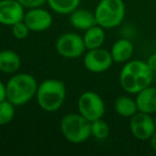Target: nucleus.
Instances as JSON below:
<instances>
[{
  "mask_svg": "<svg viewBox=\"0 0 156 156\" xmlns=\"http://www.w3.org/2000/svg\"><path fill=\"white\" fill-rule=\"evenodd\" d=\"M154 81V72L147 61L132 60L125 62L119 75L121 88L129 94H137Z\"/></svg>",
  "mask_w": 156,
  "mask_h": 156,
  "instance_id": "f257e3e1",
  "label": "nucleus"
},
{
  "mask_svg": "<svg viewBox=\"0 0 156 156\" xmlns=\"http://www.w3.org/2000/svg\"><path fill=\"white\" fill-rule=\"evenodd\" d=\"M36 79L30 74H17L6 83V100L15 106L25 105L37 92Z\"/></svg>",
  "mask_w": 156,
  "mask_h": 156,
  "instance_id": "f03ea898",
  "label": "nucleus"
},
{
  "mask_svg": "<svg viewBox=\"0 0 156 156\" xmlns=\"http://www.w3.org/2000/svg\"><path fill=\"white\" fill-rule=\"evenodd\" d=\"M66 98V87L58 79H47L37 88L36 100L45 111H55L62 107Z\"/></svg>",
  "mask_w": 156,
  "mask_h": 156,
  "instance_id": "7ed1b4c3",
  "label": "nucleus"
},
{
  "mask_svg": "<svg viewBox=\"0 0 156 156\" xmlns=\"http://www.w3.org/2000/svg\"><path fill=\"white\" fill-rule=\"evenodd\" d=\"M63 136L71 143H82L91 136V122L79 113H68L61 120Z\"/></svg>",
  "mask_w": 156,
  "mask_h": 156,
  "instance_id": "20e7f679",
  "label": "nucleus"
},
{
  "mask_svg": "<svg viewBox=\"0 0 156 156\" xmlns=\"http://www.w3.org/2000/svg\"><path fill=\"white\" fill-rule=\"evenodd\" d=\"M97 24L104 29L119 26L125 16L123 0H100L94 10Z\"/></svg>",
  "mask_w": 156,
  "mask_h": 156,
  "instance_id": "39448f33",
  "label": "nucleus"
},
{
  "mask_svg": "<svg viewBox=\"0 0 156 156\" xmlns=\"http://www.w3.org/2000/svg\"><path fill=\"white\" fill-rule=\"evenodd\" d=\"M78 109L83 117L91 122L104 116L105 104L98 93L94 91H86L79 97Z\"/></svg>",
  "mask_w": 156,
  "mask_h": 156,
  "instance_id": "423d86ee",
  "label": "nucleus"
},
{
  "mask_svg": "<svg viewBox=\"0 0 156 156\" xmlns=\"http://www.w3.org/2000/svg\"><path fill=\"white\" fill-rule=\"evenodd\" d=\"M55 47L58 55L67 59L79 58L86 50L84 40L74 32H67L62 34L56 41Z\"/></svg>",
  "mask_w": 156,
  "mask_h": 156,
  "instance_id": "0eeeda50",
  "label": "nucleus"
},
{
  "mask_svg": "<svg viewBox=\"0 0 156 156\" xmlns=\"http://www.w3.org/2000/svg\"><path fill=\"white\" fill-rule=\"evenodd\" d=\"M129 131L140 141L149 140L156 131L155 120L149 113L138 111L129 120Z\"/></svg>",
  "mask_w": 156,
  "mask_h": 156,
  "instance_id": "6e6552de",
  "label": "nucleus"
},
{
  "mask_svg": "<svg viewBox=\"0 0 156 156\" xmlns=\"http://www.w3.org/2000/svg\"><path fill=\"white\" fill-rule=\"evenodd\" d=\"M84 67L91 73H103L112 67L114 60L111 51L102 47L89 49L84 56Z\"/></svg>",
  "mask_w": 156,
  "mask_h": 156,
  "instance_id": "1a4fd4ad",
  "label": "nucleus"
},
{
  "mask_svg": "<svg viewBox=\"0 0 156 156\" xmlns=\"http://www.w3.org/2000/svg\"><path fill=\"white\" fill-rule=\"evenodd\" d=\"M25 6L18 0H1L0 1V24L13 26L25 18Z\"/></svg>",
  "mask_w": 156,
  "mask_h": 156,
  "instance_id": "9d476101",
  "label": "nucleus"
},
{
  "mask_svg": "<svg viewBox=\"0 0 156 156\" xmlns=\"http://www.w3.org/2000/svg\"><path fill=\"white\" fill-rule=\"evenodd\" d=\"M23 21L31 31H45L51 27L52 16L44 9L33 8L25 14Z\"/></svg>",
  "mask_w": 156,
  "mask_h": 156,
  "instance_id": "9b49d317",
  "label": "nucleus"
},
{
  "mask_svg": "<svg viewBox=\"0 0 156 156\" xmlns=\"http://www.w3.org/2000/svg\"><path fill=\"white\" fill-rule=\"evenodd\" d=\"M138 111L153 115L156 113V87L149 86L136 94Z\"/></svg>",
  "mask_w": 156,
  "mask_h": 156,
  "instance_id": "f8f14e48",
  "label": "nucleus"
},
{
  "mask_svg": "<svg viewBox=\"0 0 156 156\" xmlns=\"http://www.w3.org/2000/svg\"><path fill=\"white\" fill-rule=\"evenodd\" d=\"M70 24L76 29L84 30V31L98 25L94 12L86 9H76L73 12L70 13Z\"/></svg>",
  "mask_w": 156,
  "mask_h": 156,
  "instance_id": "ddd939ff",
  "label": "nucleus"
},
{
  "mask_svg": "<svg viewBox=\"0 0 156 156\" xmlns=\"http://www.w3.org/2000/svg\"><path fill=\"white\" fill-rule=\"evenodd\" d=\"M111 54L114 62L125 63L129 61L134 54V46L127 39H120L114 43L111 48Z\"/></svg>",
  "mask_w": 156,
  "mask_h": 156,
  "instance_id": "4468645a",
  "label": "nucleus"
},
{
  "mask_svg": "<svg viewBox=\"0 0 156 156\" xmlns=\"http://www.w3.org/2000/svg\"><path fill=\"white\" fill-rule=\"evenodd\" d=\"M20 57L16 51L4 49L0 51V72L5 74H13L20 67Z\"/></svg>",
  "mask_w": 156,
  "mask_h": 156,
  "instance_id": "2eb2a0df",
  "label": "nucleus"
},
{
  "mask_svg": "<svg viewBox=\"0 0 156 156\" xmlns=\"http://www.w3.org/2000/svg\"><path fill=\"white\" fill-rule=\"evenodd\" d=\"M84 44L86 46V49H94V48H100L105 42V31L104 28L101 26L96 25L94 27L89 28L85 31L83 36Z\"/></svg>",
  "mask_w": 156,
  "mask_h": 156,
  "instance_id": "dca6fc26",
  "label": "nucleus"
},
{
  "mask_svg": "<svg viewBox=\"0 0 156 156\" xmlns=\"http://www.w3.org/2000/svg\"><path fill=\"white\" fill-rule=\"evenodd\" d=\"M115 110L120 117L132 118L135 113L138 112L136 100L126 95L119 96L115 101Z\"/></svg>",
  "mask_w": 156,
  "mask_h": 156,
  "instance_id": "f3484780",
  "label": "nucleus"
},
{
  "mask_svg": "<svg viewBox=\"0 0 156 156\" xmlns=\"http://www.w3.org/2000/svg\"><path fill=\"white\" fill-rule=\"evenodd\" d=\"M50 8L58 14H70L78 9L81 0H47Z\"/></svg>",
  "mask_w": 156,
  "mask_h": 156,
  "instance_id": "a211bd4d",
  "label": "nucleus"
},
{
  "mask_svg": "<svg viewBox=\"0 0 156 156\" xmlns=\"http://www.w3.org/2000/svg\"><path fill=\"white\" fill-rule=\"evenodd\" d=\"M109 135V126L102 118L91 121V136L98 140H104Z\"/></svg>",
  "mask_w": 156,
  "mask_h": 156,
  "instance_id": "6ab92c4d",
  "label": "nucleus"
},
{
  "mask_svg": "<svg viewBox=\"0 0 156 156\" xmlns=\"http://www.w3.org/2000/svg\"><path fill=\"white\" fill-rule=\"evenodd\" d=\"M15 116V105L9 100L0 102V125H6Z\"/></svg>",
  "mask_w": 156,
  "mask_h": 156,
  "instance_id": "aec40b11",
  "label": "nucleus"
},
{
  "mask_svg": "<svg viewBox=\"0 0 156 156\" xmlns=\"http://www.w3.org/2000/svg\"><path fill=\"white\" fill-rule=\"evenodd\" d=\"M29 27L26 25V23L23 21L16 23L15 25L12 26V33L13 36L18 40H23L29 36Z\"/></svg>",
  "mask_w": 156,
  "mask_h": 156,
  "instance_id": "412c9836",
  "label": "nucleus"
},
{
  "mask_svg": "<svg viewBox=\"0 0 156 156\" xmlns=\"http://www.w3.org/2000/svg\"><path fill=\"white\" fill-rule=\"evenodd\" d=\"M25 8H39L41 6H43L47 0H18Z\"/></svg>",
  "mask_w": 156,
  "mask_h": 156,
  "instance_id": "4be33fe9",
  "label": "nucleus"
},
{
  "mask_svg": "<svg viewBox=\"0 0 156 156\" xmlns=\"http://www.w3.org/2000/svg\"><path fill=\"white\" fill-rule=\"evenodd\" d=\"M147 64L149 65V67H150L154 73H156V54H153L149 57L148 60H147Z\"/></svg>",
  "mask_w": 156,
  "mask_h": 156,
  "instance_id": "5701e85b",
  "label": "nucleus"
},
{
  "mask_svg": "<svg viewBox=\"0 0 156 156\" xmlns=\"http://www.w3.org/2000/svg\"><path fill=\"white\" fill-rule=\"evenodd\" d=\"M6 100V86L0 81V102Z\"/></svg>",
  "mask_w": 156,
  "mask_h": 156,
  "instance_id": "b1692460",
  "label": "nucleus"
},
{
  "mask_svg": "<svg viewBox=\"0 0 156 156\" xmlns=\"http://www.w3.org/2000/svg\"><path fill=\"white\" fill-rule=\"evenodd\" d=\"M149 141H150L151 148H152L154 151H156V131H154V134L151 136V138L149 139Z\"/></svg>",
  "mask_w": 156,
  "mask_h": 156,
  "instance_id": "393cba45",
  "label": "nucleus"
},
{
  "mask_svg": "<svg viewBox=\"0 0 156 156\" xmlns=\"http://www.w3.org/2000/svg\"><path fill=\"white\" fill-rule=\"evenodd\" d=\"M154 81H155V83H156V73H154Z\"/></svg>",
  "mask_w": 156,
  "mask_h": 156,
  "instance_id": "a878e982",
  "label": "nucleus"
},
{
  "mask_svg": "<svg viewBox=\"0 0 156 156\" xmlns=\"http://www.w3.org/2000/svg\"><path fill=\"white\" fill-rule=\"evenodd\" d=\"M154 120H155V125H156V113H155V118H154Z\"/></svg>",
  "mask_w": 156,
  "mask_h": 156,
  "instance_id": "bb28decb",
  "label": "nucleus"
}]
</instances>
